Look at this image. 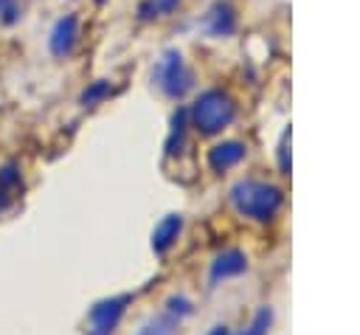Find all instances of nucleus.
<instances>
[{
	"instance_id": "nucleus-4",
	"label": "nucleus",
	"mask_w": 360,
	"mask_h": 335,
	"mask_svg": "<svg viewBox=\"0 0 360 335\" xmlns=\"http://www.w3.org/2000/svg\"><path fill=\"white\" fill-rule=\"evenodd\" d=\"M76 39H79L76 17H73V14H68V17L56 20V25H53V31H51V39H48L51 53H53V56H59V59L70 56V53H73V48H76Z\"/></svg>"
},
{
	"instance_id": "nucleus-9",
	"label": "nucleus",
	"mask_w": 360,
	"mask_h": 335,
	"mask_svg": "<svg viewBox=\"0 0 360 335\" xmlns=\"http://www.w3.org/2000/svg\"><path fill=\"white\" fill-rule=\"evenodd\" d=\"M270 321H273V310L270 307H259V312L253 315V324L242 335H264L267 327H270Z\"/></svg>"
},
{
	"instance_id": "nucleus-7",
	"label": "nucleus",
	"mask_w": 360,
	"mask_h": 335,
	"mask_svg": "<svg viewBox=\"0 0 360 335\" xmlns=\"http://www.w3.org/2000/svg\"><path fill=\"white\" fill-rule=\"evenodd\" d=\"M180 228H183V217H180V214H169V217H163V220L155 225V231H152V248H155V253L169 251V248L174 245Z\"/></svg>"
},
{
	"instance_id": "nucleus-6",
	"label": "nucleus",
	"mask_w": 360,
	"mask_h": 335,
	"mask_svg": "<svg viewBox=\"0 0 360 335\" xmlns=\"http://www.w3.org/2000/svg\"><path fill=\"white\" fill-rule=\"evenodd\" d=\"M245 267H248V259H245L242 251H236V248L222 251L211 265V282H219V279H228V276H239Z\"/></svg>"
},
{
	"instance_id": "nucleus-5",
	"label": "nucleus",
	"mask_w": 360,
	"mask_h": 335,
	"mask_svg": "<svg viewBox=\"0 0 360 335\" xmlns=\"http://www.w3.org/2000/svg\"><path fill=\"white\" fill-rule=\"evenodd\" d=\"M160 84H163V90H166L169 96H183L186 87L191 84V76H188V70L183 68V62H180L177 53H169V56L163 59V65H160Z\"/></svg>"
},
{
	"instance_id": "nucleus-12",
	"label": "nucleus",
	"mask_w": 360,
	"mask_h": 335,
	"mask_svg": "<svg viewBox=\"0 0 360 335\" xmlns=\"http://www.w3.org/2000/svg\"><path fill=\"white\" fill-rule=\"evenodd\" d=\"M20 20V3L17 0H0V23L14 25Z\"/></svg>"
},
{
	"instance_id": "nucleus-14",
	"label": "nucleus",
	"mask_w": 360,
	"mask_h": 335,
	"mask_svg": "<svg viewBox=\"0 0 360 335\" xmlns=\"http://www.w3.org/2000/svg\"><path fill=\"white\" fill-rule=\"evenodd\" d=\"M169 307H172V312H180V315L191 312V304L186 298H169Z\"/></svg>"
},
{
	"instance_id": "nucleus-11",
	"label": "nucleus",
	"mask_w": 360,
	"mask_h": 335,
	"mask_svg": "<svg viewBox=\"0 0 360 335\" xmlns=\"http://www.w3.org/2000/svg\"><path fill=\"white\" fill-rule=\"evenodd\" d=\"M107 93H110V84H107V82H96V84H90V87L82 93V104H84V107H93V104H98Z\"/></svg>"
},
{
	"instance_id": "nucleus-15",
	"label": "nucleus",
	"mask_w": 360,
	"mask_h": 335,
	"mask_svg": "<svg viewBox=\"0 0 360 335\" xmlns=\"http://www.w3.org/2000/svg\"><path fill=\"white\" fill-rule=\"evenodd\" d=\"M208 335H231V332H228V327H214Z\"/></svg>"
},
{
	"instance_id": "nucleus-3",
	"label": "nucleus",
	"mask_w": 360,
	"mask_h": 335,
	"mask_svg": "<svg viewBox=\"0 0 360 335\" xmlns=\"http://www.w3.org/2000/svg\"><path fill=\"white\" fill-rule=\"evenodd\" d=\"M129 304V296H118V298H104L90 310V335H112L124 307Z\"/></svg>"
},
{
	"instance_id": "nucleus-2",
	"label": "nucleus",
	"mask_w": 360,
	"mask_h": 335,
	"mask_svg": "<svg viewBox=\"0 0 360 335\" xmlns=\"http://www.w3.org/2000/svg\"><path fill=\"white\" fill-rule=\"evenodd\" d=\"M191 118L200 132H205V135L219 132L222 127H228L233 121V101L219 90H208L194 101Z\"/></svg>"
},
{
	"instance_id": "nucleus-10",
	"label": "nucleus",
	"mask_w": 360,
	"mask_h": 335,
	"mask_svg": "<svg viewBox=\"0 0 360 335\" xmlns=\"http://www.w3.org/2000/svg\"><path fill=\"white\" fill-rule=\"evenodd\" d=\"M138 335H174V324L169 318H152L138 329Z\"/></svg>"
},
{
	"instance_id": "nucleus-13",
	"label": "nucleus",
	"mask_w": 360,
	"mask_h": 335,
	"mask_svg": "<svg viewBox=\"0 0 360 335\" xmlns=\"http://www.w3.org/2000/svg\"><path fill=\"white\" fill-rule=\"evenodd\" d=\"M17 180H20V175H17V166H11V163H8V166L0 172V183H3V186H14Z\"/></svg>"
},
{
	"instance_id": "nucleus-16",
	"label": "nucleus",
	"mask_w": 360,
	"mask_h": 335,
	"mask_svg": "<svg viewBox=\"0 0 360 335\" xmlns=\"http://www.w3.org/2000/svg\"><path fill=\"white\" fill-rule=\"evenodd\" d=\"M3 206H6V194L0 191V208H3Z\"/></svg>"
},
{
	"instance_id": "nucleus-1",
	"label": "nucleus",
	"mask_w": 360,
	"mask_h": 335,
	"mask_svg": "<svg viewBox=\"0 0 360 335\" xmlns=\"http://www.w3.org/2000/svg\"><path fill=\"white\" fill-rule=\"evenodd\" d=\"M231 203L242 217L267 222L281 208V191L276 186H267L259 180H242L231 189Z\"/></svg>"
},
{
	"instance_id": "nucleus-8",
	"label": "nucleus",
	"mask_w": 360,
	"mask_h": 335,
	"mask_svg": "<svg viewBox=\"0 0 360 335\" xmlns=\"http://www.w3.org/2000/svg\"><path fill=\"white\" fill-rule=\"evenodd\" d=\"M242 155H245V146L236 144V141H228V144H217V146L211 149L208 163H211L214 172H225V169L236 166V163L242 160Z\"/></svg>"
}]
</instances>
